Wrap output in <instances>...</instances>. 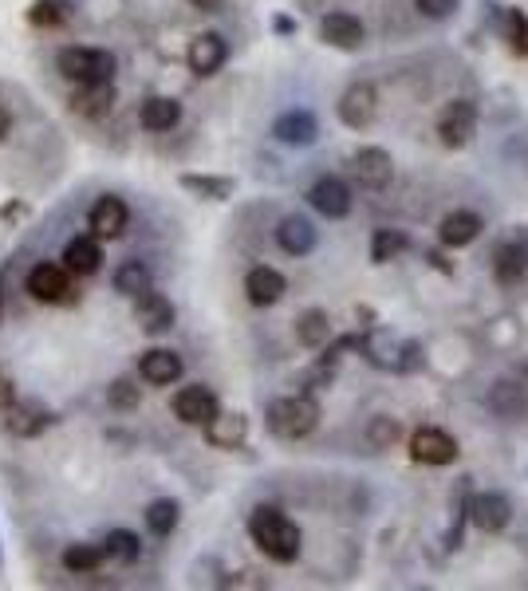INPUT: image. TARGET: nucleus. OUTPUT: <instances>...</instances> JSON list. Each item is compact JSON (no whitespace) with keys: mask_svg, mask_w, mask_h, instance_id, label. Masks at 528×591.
Segmentation results:
<instances>
[{"mask_svg":"<svg viewBox=\"0 0 528 591\" xmlns=\"http://www.w3.org/2000/svg\"><path fill=\"white\" fill-rule=\"evenodd\" d=\"M249 536L272 564H292L300 556V544H304L300 525L288 513H280L276 505H257L249 513Z\"/></svg>","mask_w":528,"mask_h":591,"instance_id":"nucleus-1","label":"nucleus"},{"mask_svg":"<svg viewBox=\"0 0 528 591\" xmlns=\"http://www.w3.org/2000/svg\"><path fill=\"white\" fill-rule=\"evenodd\" d=\"M268 430L284 442H300L308 438L316 426H320V402L312 394H284V398H272L268 402V414H264Z\"/></svg>","mask_w":528,"mask_h":591,"instance_id":"nucleus-2","label":"nucleus"},{"mask_svg":"<svg viewBox=\"0 0 528 591\" xmlns=\"http://www.w3.org/2000/svg\"><path fill=\"white\" fill-rule=\"evenodd\" d=\"M56 67L67 83H111L115 71H119V60L115 52L107 48H83V44H71L56 56Z\"/></svg>","mask_w":528,"mask_h":591,"instance_id":"nucleus-3","label":"nucleus"},{"mask_svg":"<svg viewBox=\"0 0 528 591\" xmlns=\"http://www.w3.org/2000/svg\"><path fill=\"white\" fill-rule=\"evenodd\" d=\"M71 268L64 261H36L28 268V280H24V288H28V296L36 300V304H48V308H56V304H71L79 292H75V284H71Z\"/></svg>","mask_w":528,"mask_h":591,"instance_id":"nucleus-4","label":"nucleus"},{"mask_svg":"<svg viewBox=\"0 0 528 591\" xmlns=\"http://www.w3.org/2000/svg\"><path fill=\"white\" fill-rule=\"evenodd\" d=\"M351 174H355V182L363 190L379 194V190H387L395 182V162H391V154L383 146H359L351 154Z\"/></svg>","mask_w":528,"mask_h":591,"instance_id":"nucleus-5","label":"nucleus"},{"mask_svg":"<svg viewBox=\"0 0 528 591\" xmlns=\"http://www.w3.org/2000/svg\"><path fill=\"white\" fill-rule=\"evenodd\" d=\"M335 111H339V123H343V127L367 131V127L375 123V115H379V91H375L371 83H351V87L339 95Z\"/></svg>","mask_w":528,"mask_h":591,"instance_id":"nucleus-6","label":"nucleus"},{"mask_svg":"<svg viewBox=\"0 0 528 591\" xmlns=\"http://www.w3.org/2000/svg\"><path fill=\"white\" fill-rule=\"evenodd\" d=\"M174 320H178V308H174V300L166 292L146 288L142 296H134V324H138L142 335H166L174 328Z\"/></svg>","mask_w":528,"mask_h":591,"instance_id":"nucleus-7","label":"nucleus"},{"mask_svg":"<svg viewBox=\"0 0 528 591\" xmlns=\"http://www.w3.org/2000/svg\"><path fill=\"white\" fill-rule=\"evenodd\" d=\"M170 410H174V418H178L182 426H205V422L221 410V402H217L213 387H205V383H190V387H178V391H174V398H170Z\"/></svg>","mask_w":528,"mask_h":591,"instance_id":"nucleus-8","label":"nucleus"},{"mask_svg":"<svg viewBox=\"0 0 528 591\" xmlns=\"http://www.w3.org/2000/svg\"><path fill=\"white\" fill-rule=\"evenodd\" d=\"M56 426V414L44 406V402H12L8 410H4V430L12 434V438H40L44 430H52Z\"/></svg>","mask_w":528,"mask_h":591,"instance_id":"nucleus-9","label":"nucleus"},{"mask_svg":"<svg viewBox=\"0 0 528 591\" xmlns=\"http://www.w3.org/2000/svg\"><path fill=\"white\" fill-rule=\"evenodd\" d=\"M473 131H477V107L469 99H454V103L442 107V115H438V138H442V146L462 150L465 142L473 138Z\"/></svg>","mask_w":528,"mask_h":591,"instance_id":"nucleus-10","label":"nucleus"},{"mask_svg":"<svg viewBox=\"0 0 528 591\" xmlns=\"http://www.w3.org/2000/svg\"><path fill=\"white\" fill-rule=\"evenodd\" d=\"M127 225H131V209H127L123 197H115V194L99 197V201L91 205V213H87V229H91L99 241H115V237H123Z\"/></svg>","mask_w":528,"mask_h":591,"instance_id":"nucleus-11","label":"nucleus"},{"mask_svg":"<svg viewBox=\"0 0 528 591\" xmlns=\"http://www.w3.org/2000/svg\"><path fill=\"white\" fill-rule=\"evenodd\" d=\"M182 375H186V363H182V355L170 351V347H150V351H142V359H138V379L150 383V387H174Z\"/></svg>","mask_w":528,"mask_h":591,"instance_id":"nucleus-12","label":"nucleus"},{"mask_svg":"<svg viewBox=\"0 0 528 591\" xmlns=\"http://www.w3.org/2000/svg\"><path fill=\"white\" fill-rule=\"evenodd\" d=\"M308 205H312L320 217L339 221V217H347V213H351V186H347L343 178H335V174H324V178H316V182H312V190H308Z\"/></svg>","mask_w":528,"mask_h":591,"instance_id":"nucleus-13","label":"nucleus"},{"mask_svg":"<svg viewBox=\"0 0 528 591\" xmlns=\"http://www.w3.org/2000/svg\"><path fill=\"white\" fill-rule=\"evenodd\" d=\"M225 60H229V44H225L221 32H201V36L190 40V48H186V64H190V71L198 79L217 75L225 67Z\"/></svg>","mask_w":528,"mask_h":591,"instance_id":"nucleus-14","label":"nucleus"},{"mask_svg":"<svg viewBox=\"0 0 528 591\" xmlns=\"http://www.w3.org/2000/svg\"><path fill=\"white\" fill-rule=\"evenodd\" d=\"M410 458L422 465H450L458 458V442L438 426H422L410 434Z\"/></svg>","mask_w":528,"mask_h":591,"instance_id":"nucleus-15","label":"nucleus"},{"mask_svg":"<svg viewBox=\"0 0 528 591\" xmlns=\"http://www.w3.org/2000/svg\"><path fill=\"white\" fill-rule=\"evenodd\" d=\"M201 430H205V442L213 450H237L249 438V418L241 410H217Z\"/></svg>","mask_w":528,"mask_h":591,"instance_id":"nucleus-16","label":"nucleus"},{"mask_svg":"<svg viewBox=\"0 0 528 591\" xmlns=\"http://www.w3.org/2000/svg\"><path fill=\"white\" fill-rule=\"evenodd\" d=\"M320 40L328 48H339V52H355V48H363L367 32H363V20L359 16H351V12H328L320 20Z\"/></svg>","mask_w":528,"mask_h":591,"instance_id":"nucleus-17","label":"nucleus"},{"mask_svg":"<svg viewBox=\"0 0 528 591\" xmlns=\"http://www.w3.org/2000/svg\"><path fill=\"white\" fill-rule=\"evenodd\" d=\"M115 79L111 83H75V91H71V111L75 115H83V119H107L111 115V107H115Z\"/></svg>","mask_w":528,"mask_h":591,"instance_id":"nucleus-18","label":"nucleus"},{"mask_svg":"<svg viewBox=\"0 0 528 591\" xmlns=\"http://www.w3.org/2000/svg\"><path fill=\"white\" fill-rule=\"evenodd\" d=\"M182 123V103L174 95H150L138 107V127L150 134H170Z\"/></svg>","mask_w":528,"mask_h":591,"instance_id":"nucleus-19","label":"nucleus"},{"mask_svg":"<svg viewBox=\"0 0 528 591\" xmlns=\"http://www.w3.org/2000/svg\"><path fill=\"white\" fill-rule=\"evenodd\" d=\"M284 292H288V280H284L276 268H268V264L249 268V276H245V296H249V304L272 308V304H280Z\"/></svg>","mask_w":528,"mask_h":591,"instance_id":"nucleus-20","label":"nucleus"},{"mask_svg":"<svg viewBox=\"0 0 528 591\" xmlns=\"http://www.w3.org/2000/svg\"><path fill=\"white\" fill-rule=\"evenodd\" d=\"M276 245H280L288 257H308V253L316 249V225H312L308 217L292 213V217H284V221L276 225Z\"/></svg>","mask_w":528,"mask_h":591,"instance_id":"nucleus-21","label":"nucleus"},{"mask_svg":"<svg viewBox=\"0 0 528 591\" xmlns=\"http://www.w3.org/2000/svg\"><path fill=\"white\" fill-rule=\"evenodd\" d=\"M469 517H473V525L481 528V532H501V528L513 521V505L501 493H477L473 505H469Z\"/></svg>","mask_w":528,"mask_h":591,"instance_id":"nucleus-22","label":"nucleus"},{"mask_svg":"<svg viewBox=\"0 0 528 591\" xmlns=\"http://www.w3.org/2000/svg\"><path fill=\"white\" fill-rule=\"evenodd\" d=\"M272 134L284 142V146H312L320 138V123L312 111H284L276 123H272Z\"/></svg>","mask_w":528,"mask_h":591,"instance_id":"nucleus-23","label":"nucleus"},{"mask_svg":"<svg viewBox=\"0 0 528 591\" xmlns=\"http://www.w3.org/2000/svg\"><path fill=\"white\" fill-rule=\"evenodd\" d=\"M107 560H111V556H107V544H95V540H75V544H67L64 556H60L67 576H91V572H99Z\"/></svg>","mask_w":528,"mask_h":591,"instance_id":"nucleus-24","label":"nucleus"},{"mask_svg":"<svg viewBox=\"0 0 528 591\" xmlns=\"http://www.w3.org/2000/svg\"><path fill=\"white\" fill-rule=\"evenodd\" d=\"M60 261L75 272V276H95L99 268H103V245H99V237L95 233H87V237H71L64 245V257Z\"/></svg>","mask_w":528,"mask_h":591,"instance_id":"nucleus-25","label":"nucleus"},{"mask_svg":"<svg viewBox=\"0 0 528 591\" xmlns=\"http://www.w3.org/2000/svg\"><path fill=\"white\" fill-rule=\"evenodd\" d=\"M438 237H442V245H450V249L473 245V241L481 237V217L469 213V209H458V213H450V217L438 225Z\"/></svg>","mask_w":528,"mask_h":591,"instance_id":"nucleus-26","label":"nucleus"},{"mask_svg":"<svg viewBox=\"0 0 528 591\" xmlns=\"http://www.w3.org/2000/svg\"><path fill=\"white\" fill-rule=\"evenodd\" d=\"M525 272H528V249L521 241H505L493 253V276L501 284H517V280H525Z\"/></svg>","mask_w":528,"mask_h":591,"instance_id":"nucleus-27","label":"nucleus"},{"mask_svg":"<svg viewBox=\"0 0 528 591\" xmlns=\"http://www.w3.org/2000/svg\"><path fill=\"white\" fill-rule=\"evenodd\" d=\"M111 288L119 292V296H142L146 288H154V272H150V264L146 261H123L115 268V276H111Z\"/></svg>","mask_w":528,"mask_h":591,"instance_id":"nucleus-28","label":"nucleus"},{"mask_svg":"<svg viewBox=\"0 0 528 591\" xmlns=\"http://www.w3.org/2000/svg\"><path fill=\"white\" fill-rule=\"evenodd\" d=\"M142 521H146V528H150L158 540H166V536H174L178 525H182V505H178L174 497H158V501L146 505Z\"/></svg>","mask_w":528,"mask_h":591,"instance_id":"nucleus-29","label":"nucleus"},{"mask_svg":"<svg viewBox=\"0 0 528 591\" xmlns=\"http://www.w3.org/2000/svg\"><path fill=\"white\" fill-rule=\"evenodd\" d=\"M178 186H182L186 194L205 197V201H229L233 190H237V182H233V178H221V174H182Z\"/></svg>","mask_w":528,"mask_h":591,"instance_id":"nucleus-30","label":"nucleus"},{"mask_svg":"<svg viewBox=\"0 0 528 591\" xmlns=\"http://www.w3.org/2000/svg\"><path fill=\"white\" fill-rule=\"evenodd\" d=\"M485 406L497 414V418H521L528 410V394L517 383H493V391L485 394Z\"/></svg>","mask_w":528,"mask_h":591,"instance_id":"nucleus-31","label":"nucleus"},{"mask_svg":"<svg viewBox=\"0 0 528 591\" xmlns=\"http://www.w3.org/2000/svg\"><path fill=\"white\" fill-rule=\"evenodd\" d=\"M296 339L304 343V347H328L331 339V320L324 308H308V312H300V320H296Z\"/></svg>","mask_w":528,"mask_h":591,"instance_id":"nucleus-32","label":"nucleus"},{"mask_svg":"<svg viewBox=\"0 0 528 591\" xmlns=\"http://www.w3.org/2000/svg\"><path fill=\"white\" fill-rule=\"evenodd\" d=\"M24 16L32 28H60L75 16V4L71 0H32Z\"/></svg>","mask_w":528,"mask_h":591,"instance_id":"nucleus-33","label":"nucleus"},{"mask_svg":"<svg viewBox=\"0 0 528 591\" xmlns=\"http://www.w3.org/2000/svg\"><path fill=\"white\" fill-rule=\"evenodd\" d=\"M103 544H107V556L119 560V564H134L142 556V540L134 532H127V528H111Z\"/></svg>","mask_w":528,"mask_h":591,"instance_id":"nucleus-34","label":"nucleus"},{"mask_svg":"<svg viewBox=\"0 0 528 591\" xmlns=\"http://www.w3.org/2000/svg\"><path fill=\"white\" fill-rule=\"evenodd\" d=\"M406 245H410L406 233H398V229H375V237H371V261L375 264L395 261Z\"/></svg>","mask_w":528,"mask_h":591,"instance_id":"nucleus-35","label":"nucleus"},{"mask_svg":"<svg viewBox=\"0 0 528 591\" xmlns=\"http://www.w3.org/2000/svg\"><path fill=\"white\" fill-rule=\"evenodd\" d=\"M107 406H111V410H123V414H127V410H138V406H142V387H138L134 379H127V375L115 379V383L107 387Z\"/></svg>","mask_w":528,"mask_h":591,"instance_id":"nucleus-36","label":"nucleus"},{"mask_svg":"<svg viewBox=\"0 0 528 591\" xmlns=\"http://www.w3.org/2000/svg\"><path fill=\"white\" fill-rule=\"evenodd\" d=\"M505 40L517 56H528V16L521 8H509L505 12Z\"/></svg>","mask_w":528,"mask_h":591,"instance_id":"nucleus-37","label":"nucleus"},{"mask_svg":"<svg viewBox=\"0 0 528 591\" xmlns=\"http://www.w3.org/2000/svg\"><path fill=\"white\" fill-rule=\"evenodd\" d=\"M398 434H402V426H398L395 418H387V414L371 418V426H367V442H371L375 450H391L398 442Z\"/></svg>","mask_w":528,"mask_h":591,"instance_id":"nucleus-38","label":"nucleus"},{"mask_svg":"<svg viewBox=\"0 0 528 591\" xmlns=\"http://www.w3.org/2000/svg\"><path fill=\"white\" fill-rule=\"evenodd\" d=\"M414 8H418L426 20H446V16H454L458 0H414Z\"/></svg>","mask_w":528,"mask_h":591,"instance_id":"nucleus-39","label":"nucleus"},{"mask_svg":"<svg viewBox=\"0 0 528 591\" xmlns=\"http://www.w3.org/2000/svg\"><path fill=\"white\" fill-rule=\"evenodd\" d=\"M12 402H16V379H12V375L0 367V410H8Z\"/></svg>","mask_w":528,"mask_h":591,"instance_id":"nucleus-40","label":"nucleus"},{"mask_svg":"<svg viewBox=\"0 0 528 591\" xmlns=\"http://www.w3.org/2000/svg\"><path fill=\"white\" fill-rule=\"evenodd\" d=\"M8 131H12V115H8V107L0 103V138H8Z\"/></svg>","mask_w":528,"mask_h":591,"instance_id":"nucleus-41","label":"nucleus"},{"mask_svg":"<svg viewBox=\"0 0 528 591\" xmlns=\"http://www.w3.org/2000/svg\"><path fill=\"white\" fill-rule=\"evenodd\" d=\"M272 28H276V32H284V36H288V32H296V24H292L288 16H276V20H272Z\"/></svg>","mask_w":528,"mask_h":591,"instance_id":"nucleus-42","label":"nucleus"},{"mask_svg":"<svg viewBox=\"0 0 528 591\" xmlns=\"http://www.w3.org/2000/svg\"><path fill=\"white\" fill-rule=\"evenodd\" d=\"M194 8H201V12H217L221 8V0H190Z\"/></svg>","mask_w":528,"mask_h":591,"instance_id":"nucleus-43","label":"nucleus"},{"mask_svg":"<svg viewBox=\"0 0 528 591\" xmlns=\"http://www.w3.org/2000/svg\"><path fill=\"white\" fill-rule=\"evenodd\" d=\"M0 312H4V292H0Z\"/></svg>","mask_w":528,"mask_h":591,"instance_id":"nucleus-44","label":"nucleus"},{"mask_svg":"<svg viewBox=\"0 0 528 591\" xmlns=\"http://www.w3.org/2000/svg\"><path fill=\"white\" fill-rule=\"evenodd\" d=\"M0 568H4V552H0Z\"/></svg>","mask_w":528,"mask_h":591,"instance_id":"nucleus-45","label":"nucleus"}]
</instances>
